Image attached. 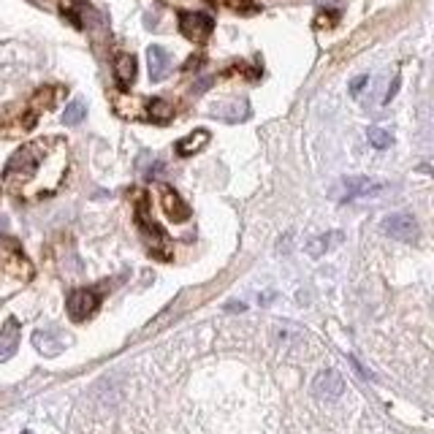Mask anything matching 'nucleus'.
Instances as JSON below:
<instances>
[{
	"instance_id": "nucleus-22",
	"label": "nucleus",
	"mask_w": 434,
	"mask_h": 434,
	"mask_svg": "<svg viewBox=\"0 0 434 434\" xmlns=\"http://www.w3.org/2000/svg\"><path fill=\"white\" fill-rule=\"evenodd\" d=\"M337 22V14H331V11H321L318 19H315V28H331Z\"/></svg>"
},
{
	"instance_id": "nucleus-24",
	"label": "nucleus",
	"mask_w": 434,
	"mask_h": 434,
	"mask_svg": "<svg viewBox=\"0 0 434 434\" xmlns=\"http://www.w3.org/2000/svg\"><path fill=\"white\" fill-rule=\"evenodd\" d=\"M226 310H228V312H242V310H245V304H239V301H231Z\"/></svg>"
},
{
	"instance_id": "nucleus-5",
	"label": "nucleus",
	"mask_w": 434,
	"mask_h": 434,
	"mask_svg": "<svg viewBox=\"0 0 434 434\" xmlns=\"http://www.w3.org/2000/svg\"><path fill=\"white\" fill-rule=\"evenodd\" d=\"M342 391H345V380H342V374L337 369H323V372L315 374V380H312V394L318 399H326V402L340 399Z\"/></svg>"
},
{
	"instance_id": "nucleus-23",
	"label": "nucleus",
	"mask_w": 434,
	"mask_h": 434,
	"mask_svg": "<svg viewBox=\"0 0 434 434\" xmlns=\"http://www.w3.org/2000/svg\"><path fill=\"white\" fill-rule=\"evenodd\" d=\"M367 82H369V77H358V79H353V82H350V93L358 95V93H361V90H364V84H367Z\"/></svg>"
},
{
	"instance_id": "nucleus-6",
	"label": "nucleus",
	"mask_w": 434,
	"mask_h": 434,
	"mask_svg": "<svg viewBox=\"0 0 434 434\" xmlns=\"http://www.w3.org/2000/svg\"><path fill=\"white\" fill-rule=\"evenodd\" d=\"M136 223H139V231L144 233V239L150 242V247L155 250V245L160 247L163 242H166V236H163V231L157 228V223L152 220V215H150V204H147V199L141 196L139 204H136Z\"/></svg>"
},
{
	"instance_id": "nucleus-14",
	"label": "nucleus",
	"mask_w": 434,
	"mask_h": 434,
	"mask_svg": "<svg viewBox=\"0 0 434 434\" xmlns=\"http://www.w3.org/2000/svg\"><path fill=\"white\" fill-rule=\"evenodd\" d=\"M55 90L52 87H44V90H38L35 93V98H33L30 104V114L25 117V128H33V123L38 120V111H44V108H52V104H55Z\"/></svg>"
},
{
	"instance_id": "nucleus-1",
	"label": "nucleus",
	"mask_w": 434,
	"mask_h": 434,
	"mask_svg": "<svg viewBox=\"0 0 434 434\" xmlns=\"http://www.w3.org/2000/svg\"><path fill=\"white\" fill-rule=\"evenodd\" d=\"M68 171V147L57 136L28 141L3 169L6 187L19 199H41L60 187Z\"/></svg>"
},
{
	"instance_id": "nucleus-25",
	"label": "nucleus",
	"mask_w": 434,
	"mask_h": 434,
	"mask_svg": "<svg viewBox=\"0 0 434 434\" xmlns=\"http://www.w3.org/2000/svg\"><path fill=\"white\" fill-rule=\"evenodd\" d=\"M25 434H30V432H25Z\"/></svg>"
},
{
	"instance_id": "nucleus-21",
	"label": "nucleus",
	"mask_w": 434,
	"mask_h": 434,
	"mask_svg": "<svg viewBox=\"0 0 434 434\" xmlns=\"http://www.w3.org/2000/svg\"><path fill=\"white\" fill-rule=\"evenodd\" d=\"M369 144H372L374 150H388L391 144H394V139H391V133L388 130H383V128H369Z\"/></svg>"
},
{
	"instance_id": "nucleus-8",
	"label": "nucleus",
	"mask_w": 434,
	"mask_h": 434,
	"mask_svg": "<svg viewBox=\"0 0 434 434\" xmlns=\"http://www.w3.org/2000/svg\"><path fill=\"white\" fill-rule=\"evenodd\" d=\"M160 206H163V212H166V217H169L171 223H182V220L190 217V206L169 185H160Z\"/></svg>"
},
{
	"instance_id": "nucleus-20",
	"label": "nucleus",
	"mask_w": 434,
	"mask_h": 434,
	"mask_svg": "<svg viewBox=\"0 0 434 434\" xmlns=\"http://www.w3.org/2000/svg\"><path fill=\"white\" fill-rule=\"evenodd\" d=\"M6 266H9V272H11V274H16V277H22V279H28L33 274L30 264H28V261H25L19 252H14V255L9 258V264H6Z\"/></svg>"
},
{
	"instance_id": "nucleus-13",
	"label": "nucleus",
	"mask_w": 434,
	"mask_h": 434,
	"mask_svg": "<svg viewBox=\"0 0 434 434\" xmlns=\"http://www.w3.org/2000/svg\"><path fill=\"white\" fill-rule=\"evenodd\" d=\"M16 342H19V323H16L14 318H9L6 328H3V337H0V361L14 356Z\"/></svg>"
},
{
	"instance_id": "nucleus-16",
	"label": "nucleus",
	"mask_w": 434,
	"mask_h": 434,
	"mask_svg": "<svg viewBox=\"0 0 434 434\" xmlns=\"http://www.w3.org/2000/svg\"><path fill=\"white\" fill-rule=\"evenodd\" d=\"M212 114H215V117H223V120H228V123H239V120H245V117H247V104H245V101L220 104V106L212 108Z\"/></svg>"
},
{
	"instance_id": "nucleus-15",
	"label": "nucleus",
	"mask_w": 434,
	"mask_h": 434,
	"mask_svg": "<svg viewBox=\"0 0 434 434\" xmlns=\"http://www.w3.org/2000/svg\"><path fill=\"white\" fill-rule=\"evenodd\" d=\"M33 345H35L38 353H44V356H57L62 350V340L57 334H52V331H35V334H33Z\"/></svg>"
},
{
	"instance_id": "nucleus-7",
	"label": "nucleus",
	"mask_w": 434,
	"mask_h": 434,
	"mask_svg": "<svg viewBox=\"0 0 434 434\" xmlns=\"http://www.w3.org/2000/svg\"><path fill=\"white\" fill-rule=\"evenodd\" d=\"M383 187H386L383 182L369 179V177H347V179H342V201H353V199H361V196H374Z\"/></svg>"
},
{
	"instance_id": "nucleus-17",
	"label": "nucleus",
	"mask_w": 434,
	"mask_h": 434,
	"mask_svg": "<svg viewBox=\"0 0 434 434\" xmlns=\"http://www.w3.org/2000/svg\"><path fill=\"white\" fill-rule=\"evenodd\" d=\"M114 111L125 117V120H133V117H144V106H141L139 98H130V95H120L114 98Z\"/></svg>"
},
{
	"instance_id": "nucleus-19",
	"label": "nucleus",
	"mask_w": 434,
	"mask_h": 434,
	"mask_svg": "<svg viewBox=\"0 0 434 434\" xmlns=\"http://www.w3.org/2000/svg\"><path fill=\"white\" fill-rule=\"evenodd\" d=\"M342 239V233H326V236H318V239H312L310 245H307V252L310 255H323L326 250H328V242H340Z\"/></svg>"
},
{
	"instance_id": "nucleus-12",
	"label": "nucleus",
	"mask_w": 434,
	"mask_h": 434,
	"mask_svg": "<svg viewBox=\"0 0 434 434\" xmlns=\"http://www.w3.org/2000/svg\"><path fill=\"white\" fill-rule=\"evenodd\" d=\"M206 144H209V130L199 128V130L187 133L185 139L177 144V152H179L182 157H190V155H196V152H201Z\"/></svg>"
},
{
	"instance_id": "nucleus-18",
	"label": "nucleus",
	"mask_w": 434,
	"mask_h": 434,
	"mask_svg": "<svg viewBox=\"0 0 434 434\" xmlns=\"http://www.w3.org/2000/svg\"><path fill=\"white\" fill-rule=\"evenodd\" d=\"M84 114H87V106H84V101H71L68 106H65V111H62V123L65 125H79L82 120H84Z\"/></svg>"
},
{
	"instance_id": "nucleus-3",
	"label": "nucleus",
	"mask_w": 434,
	"mask_h": 434,
	"mask_svg": "<svg viewBox=\"0 0 434 434\" xmlns=\"http://www.w3.org/2000/svg\"><path fill=\"white\" fill-rule=\"evenodd\" d=\"M179 30H182L187 41L201 44L215 30V19L209 14H201V11H187V14L179 16Z\"/></svg>"
},
{
	"instance_id": "nucleus-9",
	"label": "nucleus",
	"mask_w": 434,
	"mask_h": 434,
	"mask_svg": "<svg viewBox=\"0 0 434 434\" xmlns=\"http://www.w3.org/2000/svg\"><path fill=\"white\" fill-rule=\"evenodd\" d=\"M147 65H150V79L160 82L169 77L171 71V55L163 47H150L147 49Z\"/></svg>"
},
{
	"instance_id": "nucleus-4",
	"label": "nucleus",
	"mask_w": 434,
	"mask_h": 434,
	"mask_svg": "<svg viewBox=\"0 0 434 434\" xmlns=\"http://www.w3.org/2000/svg\"><path fill=\"white\" fill-rule=\"evenodd\" d=\"M383 233H388L391 239L407 242V245L418 242V236H421L416 217L407 215V212H396V215H388L386 220H383Z\"/></svg>"
},
{
	"instance_id": "nucleus-2",
	"label": "nucleus",
	"mask_w": 434,
	"mask_h": 434,
	"mask_svg": "<svg viewBox=\"0 0 434 434\" xmlns=\"http://www.w3.org/2000/svg\"><path fill=\"white\" fill-rule=\"evenodd\" d=\"M65 307H68V318L82 323V321L93 318L95 310L101 307V294L93 291V288H79V291H74V294L68 296V304Z\"/></svg>"
},
{
	"instance_id": "nucleus-10",
	"label": "nucleus",
	"mask_w": 434,
	"mask_h": 434,
	"mask_svg": "<svg viewBox=\"0 0 434 434\" xmlns=\"http://www.w3.org/2000/svg\"><path fill=\"white\" fill-rule=\"evenodd\" d=\"M114 77H117V84L120 87H130L136 82V57L133 55H117L114 60Z\"/></svg>"
},
{
	"instance_id": "nucleus-11",
	"label": "nucleus",
	"mask_w": 434,
	"mask_h": 434,
	"mask_svg": "<svg viewBox=\"0 0 434 434\" xmlns=\"http://www.w3.org/2000/svg\"><path fill=\"white\" fill-rule=\"evenodd\" d=\"M174 104L171 101H166V98H155V101H150L147 104V108H144V117L147 120H152V123H157V125H166V123H171L174 120Z\"/></svg>"
}]
</instances>
